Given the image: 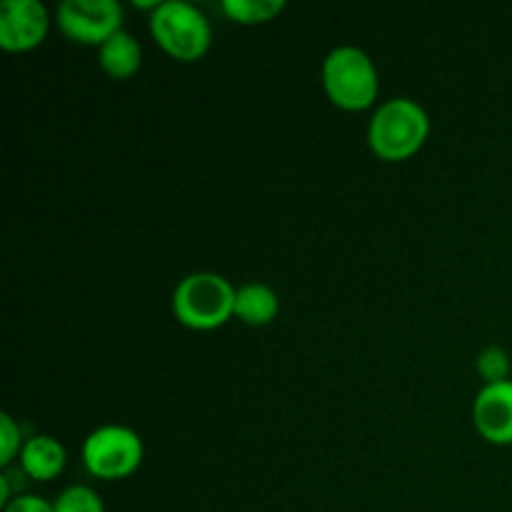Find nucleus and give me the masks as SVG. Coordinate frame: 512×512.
<instances>
[{"instance_id": "1", "label": "nucleus", "mask_w": 512, "mask_h": 512, "mask_svg": "<svg viewBox=\"0 0 512 512\" xmlns=\"http://www.w3.org/2000/svg\"><path fill=\"white\" fill-rule=\"evenodd\" d=\"M430 133V118L413 98L380 103L368 125V143L380 160H405L418 153Z\"/></svg>"}, {"instance_id": "2", "label": "nucleus", "mask_w": 512, "mask_h": 512, "mask_svg": "<svg viewBox=\"0 0 512 512\" xmlns=\"http://www.w3.org/2000/svg\"><path fill=\"white\" fill-rule=\"evenodd\" d=\"M323 88L338 108L365 110L378 98V68L358 45H338L323 60Z\"/></svg>"}, {"instance_id": "3", "label": "nucleus", "mask_w": 512, "mask_h": 512, "mask_svg": "<svg viewBox=\"0 0 512 512\" xmlns=\"http://www.w3.org/2000/svg\"><path fill=\"white\" fill-rule=\"evenodd\" d=\"M173 313L193 330H213L235 315V288L218 273H190L175 285Z\"/></svg>"}, {"instance_id": "4", "label": "nucleus", "mask_w": 512, "mask_h": 512, "mask_svg": "<svg viewBox=\"0 0 512 512\" xmlns=\"http://www.w3.org/2000/svg\"><path fill=\"white\" fill-rule=\"evenodd\" d=\"M150 33L165 53L185 63L203 58L213 40L205 13L188 0H163L150 15Z\"/></svg>"}, {"instance_id": "5", "label": "nucleus", "mask_w": 512, "mask_h": 512, "mask_svg": "<svg viewBox=\"0 0 512 512\" xmlns=\"http://www.w3.org/2000/svg\"><path fill=\"white\" fill-rule=\"evenodd\" d=\"M143 440L125 425H100L85 438L83 463L95 478L120 480L143 463Z\"/></svg>"}, {"instance_id": "6", "label": "nucleus", "mask_w": 512, "mask_h": 512, "mask_svg": "<svg viewBox=\"0 0 512 512\" xmlns=\"http://www.w3.org/2000/svg\"><path fill=\"white\" fill-rule=\"evenodd\" d=\"M58 28L73 43L103 45L123 23V5L118 0H63L55 10Z\"/></svg>"}, {"instance_id": "7", "label": "nucleus", "mask_w": 512, "mask_h": 512, "mask_svg": "<svg viewBox=\"0 0 512 512\" xmlns=\"http://www.w3.org/2000/svg\"><path fill=\"white\" fill-rule=\"evenodd\" d=\"M50 15L40 0H5L0 5V45L5 50H30L48 35Z\"/></svg>"}, {"instance_id": "8", "label": "nucleus", "mask_w": 512, "mask_h": 512, "mask_svg": "<svg viewBox=\"0 0 512 512\" xmlns=\"http://www.w3.org/2000/svg\"><path fill=\"white\" fill-rule=\"evenodd\" d=\"M473 423L488 443H512V380L480 388L473 403Z\"/></svg>"}, {"instance_id": "9", "label": "nucleus", "mask_w": 512, "mask_h": 512, "mask_svg": "<svg viewBox=\"0 0 512 512\" xmlns=\"http://www.w3.org/2000/svg\"><path fill=\"white\" fill-rule=\"evenodd\" d=\"M20 468L38 483L58 478L65 468V448L53 435H33L20 450Z\"/></svg>"}, {"instance_id": "10", "label": "nucleus", "mask_w": 512, "mask_h": 512, "mask_svg": "<svg viewBox=\"0 0 512 512\" xmlns=\"http://www.w3.org/2000/svg\"><path fill=\"white\" fill-rule=\"evenodd\" d=\"M280 310L278 293L265 283H245L235 288V318L248 325L273 323Z\"/></svg>"}, {"instance_id": "11", "label": "nucleus", "mask_w": 512, "mask_h": 512, "mask_svg": "<svg viewBox=\"0 0 512 512\" xmlns=\"http://www.w3.org/2000/svg\"><path fill=\"white\" fill-rule=\"evenodd\" d=\"M98 60L103 70L113 78H130L135 70L140 68L143 60V50H140L138 38L128 30H118L110 35L103 45L98 48Z\"/></svg>"}, {"instance_id": "12", "label": "nucleus", "mask_w": 512, "mask_h": 512, "mask_svg": "<svg viewBox=\"0 0 512 512\" xmlns=\"http://www.w3.org/2000/svg\"><path fill=\"white\" fill-rule=\"evenodd\" d=\"M223 13L230 20L243 25H255V23H268L275 15L283 13L285 3L283 0H223Z\"/></svg>"}, {"instance_id": "13", "label": "nucleus", "mask_w": 512, "mask_h": 512, "mask_svg": "<svg viewBox=\"0 0 512 512\" xmlns=\"http://www.w3.org/2000/svg\"><path fill=\"white\" fill-rule=\"evenodd\" d=\"M55 512H105L103 500L88 485H70L53 500Z\"/></svg>"}, {"instance_id": "14", "label": "nucleus", "mask_w": 512, "mask_h": 512, "mask_svg": "<svg viewBox=\"0 0 512 512\" xmlns=\"http://www.w3.org/2000/svg\"><path fill=\"white\" fill-rule=\"evenodd\" d=\"M478 368L480 378L485 380V385L490 383H503V380H510V355L508 350L500 348V345H488L483 353L478 355Z\"/></svg>"}, {"instance_id": "15", "label": "nucleus", "mask_w": 512, "mask_h": 512, "mask_svg": "<svg viewBox=\"0 0 512 512\" xmlns=\"http://www.w3.org/2000/svg\"><path fill=\"white\" fill-rule=\"evenodd\" d=\"M18 450H23V445H20V428L8 413H0V463L8 465Z\"/></svg>"}, {"instance_id": "16", "label": "nucleus", "mask_w": 512, "mask_h": 512, "mask_svg": "<svg viewBox=\"0 0 512 512\" xmlns=\"http://www.w3.org/2000/svg\"><path fill=\"white\" fill-rule=\"evenodd\" d=\"M3 512H55V505L40 495H18L5 505Z\"/></svg>"}]
</instances>
